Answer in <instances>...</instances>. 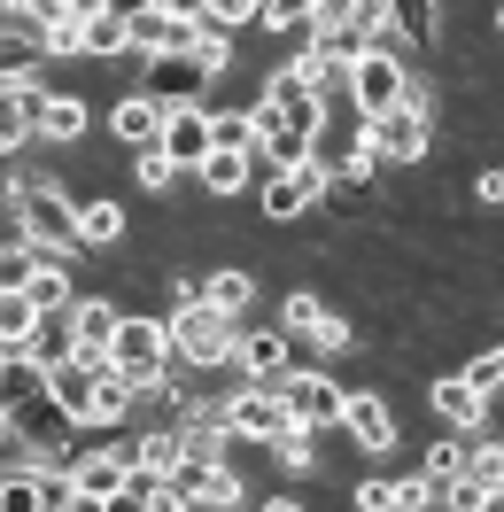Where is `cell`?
<instances>
[{
  "label": "cell",
  "instance_id": "277c9868",
  "mask_svg": "<svg viewBox=\"0 0 504 512\" xmlns=\"http://www.w3.org/2000/svg\"><path fill=\"white\" fill-rule=\"evenodd\" d=\"M365 148H373L380 163H419L427 156V148H435V101H427V86H419L404 109L373 117V125H365Z\"/></svg>",
  "mask_w": 504,
  "mask_h": 512
},
{
  "label": "cell",
  "instance_id": "ac0fdd59",
  "mask_svg": "<svg viewBox=\"0 0 504 512\" xmlns=\"http://www.w3.org/2000/svg\"><path fill=\"white\" fill-rule=\"evenodd\" d=\"M70 489V474H32V466H8L0 474V512H55V497Z\"/></svg>",
  "mask_w": 504,
  "mask_h": 512
},
{
  "label": "cell",
  "instance_id": "9a60e30c",
  "mask_svg": "<svg viewBox=\"0 0 504 512\" xmlns=\"http://www.w3.org/2000/svg\"><path fill=\"white\" fill-rule=\"evenodd\" d=\"M427 404H435V419L450 427V435H481V419H489V396H481V388H466L458 373H442V381L427 388Z\"/></svg>",
  "mask_w": 504,
  "mask_h": 512
},
{
  "label": "cell",
  "instance_id": "7bdbcfd3",
  "mask_svg": "<svg viewBox=\"0 0 504 512\" xmlns=\"http://www.w3.org/2000/svg\"><path fill=\"white\" fill-rule=\"evenodd\" d=\"M256 512H311L303 497H256Z\"/></svg>",
  "mask_w": 504,
  "mask_h": 512
},
{
  "label": "cell",
  "instance_id": "4316f807",
  "mask_svg": "<svg viewBox=\"0 0 504 512\" xmlns=\"http://www.w3.org/2000/svg\"><path fill=\"white\" fill-rule=\"evenodd\" d=\"M342 24L365 39V47H404V39H396V16H388V0H342Z\"/></svg>",
  "mask_w": 504,
  "mask_h": 512
},
{
  "label": "cell",
  "instance_id": "74e56055",
  "mask_svg": "<svg viewBox=\"0 0 504 512\" xmlns=\"http://www.w3.org/2000/svg\"><path fill=\"white\" fill-rule=\"evenodd\" d=\"M194 63H202V78L218 86V78H233V39H218V32H194V47H187Z\"/></svg>",
  "mask_w": 504,
  "mask_h": 512
},
{
  "label": "cell",
  "instance_id": "484cf974",
  "mask_svg": "<svg viewBox=\"0 0 504 512\" xmlns=\"http://www.w3.org/2000/svg\"><path fill=\"white\" fill-rule=\"evenodd\" d=\"M210 148H233V156H256V101H233V109H210Z\"/></svg>",
  "mask_w": 504,
  "mask_h": 512
},
{
  "label": "cell",
  "instance_id": "f1b7e54d",
  "mask_svg": "<svg viewBox=\"0 0 504 512\" xmlns=\"http://www.w3.org/2000/svg\"><path fill=\"white\" fill-rule=\"evenodd\" d=\"M388 16H396V39H411V47L442 39V0H388Z\"/></svg>",
  "mask_w": 504,
  "mask_h": 512
},
{
  "label": "cell",
  "instance_id": "836d02e7",
  "mask_svg": "<svg viewBox=\"0 0 504 512\" xmlns=\"http://www.w3.org/2000/svg\"><path fill=\"white\" fill-rule=\"evenodd\" d=\"M419 474H427V489H435V505H442V489L466 474V435H458V443H427V466H419Z\"/></svg>",
  "mask_w": 504,
  "mask_h": 512
},
{
  "label": "cell",
  "instance_id": "8992f818",
  "mask_svg": "<svg viewBox=\"0 0 504 512\" xmlns=\"http://www.w3.org/2000/svg\"><path fill=\"white\" fill-rule=\"evenodd\" d=\"M311 202H326V163H295V171H272V179H256V218L264 225H295Z\"/></svg>",
  "mask_w": 504,
  "mask_h": 512
},
{
  "label": "cell",
  "instance_id": "d4e9b609",
  "mask_svg": "<svg viewBox=\"0 0 504 512\" xmlns=\"http://www.w3.org/2000/svg\"><path fill=\"white\" fill-rule=\"evenodd\" d=\"M132 47L156 63V55H179V47H194V24H179V16H163V8H148V16H132Z\"/></svg>",
  "mask_w": 504,
  "mask_h": 512
},
{
  "label": "cell",
  "instance_id": "d6986e66",
  "mask_svg": "<svg viewBox=\"0 0 504 512\" xmlns=\"http://www.w3.org/2000/svg\"><path fill=\"white\" fill-rule=\"evenodd\" d=\"M86 132H94V109L78 94H47L39 101V140L47 148H86Z\"/></svg>",
  "mask_w": 504,
  "mask_h": 512
},
{
  "label": "cell",
  "instance_id": "3957f363",
  "mask_svg": "<svg viewBox=\"0 0 504 512\" xmlns=\"http://www.w3.org/2000/svg\"><path fill=\"white\" fill-rule=\"evenodd\" d=\"M411 94H419V78H411V63L396 47H365V55L349 63V109H357L365 125L388 117V109H404Z\"/></svg>",
  "mask_w": 504,
  "mask_h": 512
},
{
  "label": "cell",
  "instance_id": "44dd1931",
  "mask_svg": "<svg viewBox=\"0 0 504 512\" xmlns=\"http://www.w3.org/2000/svg\"><path fill=\"white\" fill-rule=\"evenodd\" d=\"M202 86H210V78H202V63L179 47V55H156V63H148V86H140V94H156L163 109H171V101H194Z\"/></svg>",
  "mask_w": 504,
  "mask_h": 512
},
{
  "label": "cell",
  "instance_id": "f6af8a7d",
  "mask_svg": "<svg viewBox=\"0 0 504 512\" xmlns=\"http://www.w3.org/2000/svg\"><path fill=\"white\" fill-rule=\"evenodd\" d=\"M70 16H78V24H86V16H101V8H109V0H63Z\"/></svg>",
  "mask_w": 504,
  "mask_h": 512
},
{
  "label": "cell",
  "instance_id": "5bb4252c",
  "mask_svg": "<svg viewBox=\"0 0 504 512\" xmlns=\"http://www.w3.org/2000/svg\"><path fill=\"white\" fill-rule=\"evenodd\" d=\"M125 481H132V458L117 443H86L78 458H70V489H86V497H101V505H109Z\"/></svg>",
  "mask_w": 504,
  "mask_h": 512
},
{
  "label": "cell",
  "instance_id": "7a4b0ae2",
  "mask_svg": "<svg viewBox=\"0 0 504 512\" xmlns=\"http://www.w3.org/2000/svg\"><path fill=\"white\" fill-rule=\"evenodd\" d=\"M163 334H171V357H179V365L218 373V365H233L241 319H225V311H210V303H171V311H163Z\"/></svg>",
  "mask_w": 504,
  "mask_h": 512
},
{
  "label": "cell",
  "instance_id": "f546056e",
  "mask_svg": "<svg viewBox=\"0 0 504 512\" xmlns=\"http://www.w3.org/2000/svg\"><path fill=\"white\" fill-rule=\"evenodd\" d=\"M125 47H132V24L117 16V8H101V16H86V55H94V63H117Z\"/></svg>",
  "mask_w": 504,
  "mask_h": 512
},
{
  "label": "cell",
  "instance_id": "7c38bea8",
  "mask_svg": "<svg viewBox=\"0 0 504 512\" xmlns=\"http://www.w3.org/2000/svg\"><path fill=\"white\" fill-rule=\"evenodd\" d=\"M156 148L179 163V171H194V163L210 156V109H202V101H171V109H163V140H156Z\"/></svg>",
  "mask_w": 504,
  "mask_h": 512
},
{
  "label": "cell",
  "instance_id": "60d3db41",
  "mask_svg": "<svg viewBox=\"0 0 504 512\" xmlns=\"http://www.w3.org/2000/svg\"><path fill=\"white\" fill-rule=\"evenodd\" d=\"M473 194H481L489 210H504V171H481V179H473Z\"/></svg>",
  "mask_w": 504,
  "mask_h": 512
},
{
  "label": "cell",
  "instance_id": "d6a6232c",
  "mask_svg": "<svg viewBox=\"0 0 504 512\" xmlns=\"http://www.w3.org/2000/svg\"><path fill=\"white\" fill-rule=\"evenodd\" d=\"M132 187L140 194H171L179 187V163L163 156V148H132Z\"/></svg>",
  "mask_w": 504,
  "mask_h": 512
},
{
  "label": "cell",
  "instance_id": "4dcf8cb0",
  "mask_svg": "<svg viewBox=\"0 0 504 512\" xmlns=\"http://www.w3.org/2000/svg\"><path fill=\"white\" fill-rule=\"evenodd\" d=\"M24 350H32L39 365H47V373H55L63 357H78V334H70V311H55V319H39V334L24 342Z\"/></svg>",
  "mask_w": 504,
  "mask_h": 512
},
{
  "label": "cell",
  "instance_id": "8d00e7d4",
  "mask_svg": "<svg viewBox=\"0 0 504 512\" xmlns=\"http://www.w3.org/2000/svg\"><path fill=\"white\" fill-rule=\"evenodd\" d=\"M39 264H47V249H32V241H24V233H16V241H8V249H0V288H24V280H32Z\"/></svg>",
  "mask_w": 504,
  "mask_h": 512
},
{
  "label": "cell",
  "instance_id": "30bf717a",
  "mask_svg": "<svg viewBox=\"0 0 504 512\" xmlns=\"http://www.w3.org/2000/svg\"><path fill=\"white\" fill-rule=\"evenodd\" d=\"M171 489H179L194 512H249V481H241V466H179Z\"/></svg>",
  "mask_w": 504,
  "mask_h": 512
},
{
  "label": "cell",
  "instance_id": "9c48e42d",
  "mask_svg": "<svg viewBox=\"0 0 504 512\" xmlns=\"http://www.w3.org/2000/svg\"><path fill=\"white\" fill-rule=\"evenodd\" d=\"M280 396H287V419L295 427H311V435H326V427H342V381H326V373H303V365H287L280 373Z\"/></svg>",
  "mask_w": 504,
  "mask_h": 512
},
{
  "label": "cell",
  "instance_id": "52a82bcc",
  "mask_svg": "<svg viewBox=\"0 0 504 512\" xmlns=\"http://www.w3.org/2000/svg\"><path fill=\"white\" fill-rule=\"evenodd\" d=\"M342 435H349V450H365V458H388V450L404 443L396 404H388L380 388H349L342 396Z\"/></svg>",
  "mask_w": 504,
  "mask_h": 512
},
{
  "label": "cell",
  "instance_id": "681fc988",
  "mask_svg": "<svg viewBox=\"0 0 504 512\" xmlns=\"http://www.w3.org/2000/svg\"><path fill=\"white\" fill-rule=\"evenodd\" d=\"M0 365H8V334H0Z\"/></svg>",
  "mask_w": 504,
  "mask_h": 512
},
{
  "label": "cell",
  "instance_id": "e575fe53",
  "mask_svg": "<svg viewBox=\"0 0 504 512\" xmlns=\"http://www.w3.org/2000/svg\"><path fill=\"white\" fill-rule=\"evenodd\" d=\"M272 458H280V474H311L318 466V435L311 427H287L280 443H272Z\"/></svg>",
  "mask_w": 504,
  "mask_h": 512
},
{
  "label": "cell",
  "instance_id": "4fadbf2b",
  "mask_svg": "<svg viewBox=\"0 0 504 512\" xmlns=\"http://www.w3.org/2000/svg\"><path fill=\"white\" fill-rule=\"evenodd\" d=\"M117 326H125V303H117V295H78V303H70V334H78V357H86V365L109 357Z\"/></svg>",
  "mask_w": 504,
  "mask_h": 512
},
{
  "label": "cell",
  "instance_id": "2e32d148",
  "mask_svg": "<svg viewBox=\"0 0 504 512\" xmlns=\"http://www.w3.org/2000/svg\"><path fill=\"white\" fill-rule=\"evenodd\" d=\"M109 140H117V148H156L163 140V101L156 94H125L117 101V109H109Z\"/></svg>",
  "mask_w": 504,
  "mask_h": 512
},
{
  "label": "cell",
  "instance_id": "603a6c76",
  "mask_svg": "<svg viewBox=\"0 0 504 512\" xmlns=\"http://www.w3.org/2000/svg\"><path fill=\"white\" fill-rule=\"evenodd\" d=\"M202 303H210V311H225V319H249V311H256V272L218 264V272L202 280Z\"/></svg>",
  "mask_w": 504,
  "mask_h": 512
},
{
  "label": "cell",
  "instance_id": "8fae6325",
  "mask_svg": "<svg viewBox=\"0 0 504 512\" xmlns=\"http://www.w3.org/2000/svg\"><path fill=\"white\" fill-rule=\"evenodd\" d=\"M233 373H241V381L280 388V373H287V326H256V319H241V334H233Z\"/></svg>",
  "mask_w": 504,
  "mask_h": 512
},
{
  "label": "cell",
  "instance_id": "ba28073f",
  "mask_svg": "<svg viewBox=\"0 0 504 512\" xmlns=\"http://www.w3.org/2000/svg\"><path fill=\"white\" fill-rule=\"evenodd\" d=\"M280 326L295 334V342H311V350H326V357H342L349 342H357V326H349L342 311H334V303H318L311 288H295V295L280 303Z\"/></svg>",
  "mask_w": 504,
  "mask_h": 512
},
{
  "label": "cell",
  "instance_id": "f35d334b",
  "mask_svg": "<svg viewBox=\"0 0 504 512\" xmlns=\"http://www.w3.org/2000/svg\"><path fill=\"white\" fill-rule=\"evenodd\" d=\"M458 381L481 388V396H497V388H504V342H497V350H481V357H466V365H458Z\"/></svg>",
  "mask_w": 504,
  "mask_h": 512
},
{
  "label": "cell",
  "instance_id": "bcb514c9",
  "mask_svg": "<svg viewBox=\"0 0 504 512\" xmlns=\"http://www.w3.org/2000/svg\"><path fill=\"white\" fill-rule=\"evenodd\" d=\"M109 8H117V16H125V24H132V16H148L156 0H109Z\"/></svg>",
  "mask_w": 504,
  "mask_h": 512
},
{
  "label": "cell",
  "instance_id": "7dc6e473",
  "mask_svg": "<svg viewBox=\"0 0 504 512\" xmlns=\"http://www.w3.org/2000/svg\"><path fill=\"white\" fill-rule=\"evenodd\" d=\"M497 39H504V0H497Z\"/></svg>",
  "mask_w": 504,
  "mask_h": 512
},
{
  "label": "cell",
  "instance_id": "d590c367",
  "mask_svg": "<svg viewBox=\"0 0 504 512\" xmlns=\"http://www.w3.org/2000/svg\"><path fill=\"white\" fill-rule=\"evenodd\" d=\"M318 24V0H264V32H311Z\"/></svg>",
  "mask_w": 504,
  "mask_h": 512
},
{
  "label": "cell",
  "instance_id": "7402d4cb",
  "mask_svg": "<svg viewBox=\"0 0 504 512\" xmlns=\"http://www.w3.org/2000/svg\"><path fill=\"white\" fill-rule=\"evenodd\" d=\"M125 241V202L117 194H78V249H117Z\"/></svg>",
  "mask_w": 504,
  "mask_h": 512
},
{
  "label": "cell",
  "instance_id": "83f0119b",
  "mask_svg": "<svg viewBox=\"0 0 504 512\" xmlns=\"http://www.w3.org/2000/svg\"><path fill=\"white\" fill-rule=\"evenodd\" d=\"M24 295L39 303V319H55V311H70V303H78V295H70V264H55V256H47V264H39L32 280H24Z\"/></svg>",
  "mask_w": 504,
  "mask_h": 512
},
{
  "label": "cell",
  "instance_id": "c3c4849f",
  "mask_svg": "<svg viewBox=\"0 0 504 512\" xmlns=\"http://www.w3.org/2000/svg\"><path fill=\"white\" fill-rule=\"evenodd\" d=\"M0 8H32V0H0Z\"/></svg>",
  "mask_w": 504,
  "mask_h": 512
},
{
  "label": "cell",
  "instance_id": "5b68a950",
  "mask_svg": "<svg viewBox=\"0 0 504 512\" xmlns=\"http://www.w3.org/2000/svg\"><path fill=\"white\" fill-rule=\"evenodd\" d=\"M218 412H225V427H233V443H280L287 427H295V419H287V396L264 388V381H241Z\"/></svg>",
  "mask_w": 504,
  "mask_h": 512
},
{
  "label": "cell",
  "instance_id": "e0dca14e",
  "mask_svg": "<svg viewBox=\"0 0 504 512\" xmlns=\"http://www.w3.org/2000/svg\"><path fill=\"white\" fill-rule=\"evenodd\" d=\"M264 171H256V156H233V148H210V156L194 163V187L210 194V202H233V194H249Z\"/></svg>",
  "mask_w": 504,
  "mask_h": 512
},
{
  "label": "cell",
  "instance_id": "ffe728a7",
  "mask_svg": "<svg viewBox=\"0 0 504 512\" xmlns=\"http://www.w3.org/2000/svg\"><path fill=\"white\" fill-rule=\"evenodd\" d=\"M94 388H101V365H86V357H63V365L47 373V396H55V404H63L78 427L94 419Z\"/></svg>",
  "mask_w": 504,
  "mask_h": 512
},
{
  "label": "cell",
  "instance_id": "ab89813d",
  "mask_svg": "<svg viewBox=\"0 0 504 512\" xmlns=\"http://www.w3.org/2000/svg\"><path fill=\"white\" fill-rule=\"evenodd\" d=\"M388 512H435V489H427V474L388 481Z\"/></svg>",
  "mask_w": 504,
  "mask_h": 512
},
{
  "label": "cell",
  "instance_id": "6da1fadb",
  "mask_svg": "<svg viewBox=\"0 0 504 512\" xmlns=\"http://www.w3.org/2000/svg\"><path fill=\"white\" fill-rule=\"evenodd\" d=\"M117 381L140 388V404H156L163 396V373H171V334H163L156 311H125V326H117V342H109V357H101Z\"/></svg>",
  "mask_w": 504,
  "mask_h": 512
},
{
  "label": "cell",
  "instance_id": "ee69618b",
  "mask_svg": "<svg viewBox=\"0 0 504 512\" xmlns=\"http://www.w3.org/2000/svg\"><path fill=\"white\" fill-rule=\"evenodd\" d=\"M466 512H504V489H481V497H473Z\"/></svg>",
  "mask_w": 504,
  "mask_h": 512
},
{
  "label": "cell",
  "instance_id": "b9f144b4",
  "mask_svg": "<svg viewBox=\"0 0 504 512\" xmlns=\"http://www.w3.org/2000/svg\"><path fill=\"white\" fill-rule=\"evenodd\" d=\"M55 512H109V505H101V497H86V489H63V497H55Z\"/></svg>",
  "mask_w": 504,
  "mask_h": 512
},
{
  "label": "cell",
  "instance_id": "cb8c5ba5",
  "mask_svg": "<svg viewBox=\"0 0 504 512\" xmlns=\"http://www.w3.org/2000/svg\"><path fill=\"white\" fill-rule=\"evenodd\" d=\"M39 396H47V365H39L32 350H8V365H0V404L24 412V404H39Z\"/></svg>",
  "mask_w": 504,
  "mask_h": 512
},
{
  "label": "cell",
  "instance_id": "1f68e13d",
  "mask_svg": "<svg viewBox=\"0 0 504 512\" xmlns=\"http://www.w3.org/2000/svg\"><path fill=\"white\" fill-rule=\"evenodd\" d=\"M0 334H8V350H24L39 334V303L24 288H0Z\"/></svg>",
  "mask_w": 504,
  "mask_h": 512
}]
</instances>
